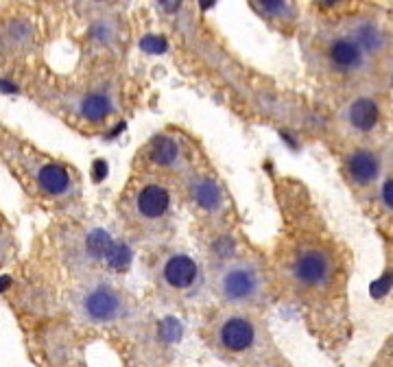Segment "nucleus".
Returning <instances> with one entry per match:
<instances>
[{"label": "nucleus", "instance_id": "obj_1", "mask_svg": "<svg viewBox=\"0 0 393 367\" xmlns=\"http://www.w3.org/2000/svg\"><path fill=\"white\" fill-rule=\"evenodd\" d=\"M282 273L293 293L308 304L343 297L345 267L341 254L319 229H301L284 245Z\"/></svg>", "mask_w": 393, "mask_h": 367}, {"label": "nucleus", "instance_id": "obj_2", "mask_svg": "<svg viewBox=\"0 0 393 367\" xmlns=\"http://www.w3.org/2000/svg\"><path fill=\"white\" fill-rule=\"evenodd\" d=\"M206 336L221 357L243 367H291L276 348L267 326L243 309L223 311L212 317Z\"/></svg>", "mask_w": 393, "mask_h": 367}, {"label": "nucleus", "instance_id": "obj_3", "mask_svg": "<svg viewBox=\"0 0 393 367\" xmlns=\"http://www.w3.org/2000/svg\"><path fill=\"white\" fill-rule=\"evenodd\" d=\"M215 291L223 304L232 309H249L265 302L269 280L265 269L247 258L223 263L215 273Z\"/></svg>", "mask_w": 393, "mask_h": 367}, {"label": "nucleus", "instance_id": "obj_4", "mask_svg": "<svg viewBox=\"0 0 393 367\" xmlns=\"http://www.w3.org/2000/svg\"><path fill=\"white\" fill-rule=\"evenodd\" d=\"M79 313L92 321V324H116L125 319L129 313V302L123 291H118L110 282H92L87 284L77 300Z\"/></svg>", "mask_w": 393, "mask_h": 367}, {"label": "nucleus", "instance_id": "obj_5", "mask_svg": "<svg viewBox=\"0 0 393 367\" xmlns=\"http://www.w3.org/2000/svg\"><path fill=\"white\" fill-rule=\"evenodd\" d=\"M83 250L87 258L101 260L105 267H110L114 271H123L131 260V254L125 245L118 243L112 234L105 232V229H92V232L85 236Z\"/></svg>", "mask_w": 393, "mask_h": 367}, {"label": "nucleus", "instance_id": "obj_6", "mask_svg": "<svg viewBox=\"0 0 393 367\" xmlns=\"http://www.w3.org/2000/svg\"><path fill=\"white\" fill-rule=\"evenodd\" d=\"M171 210V193L158 181H144L133 193V212L144 223H153L166 217Z\"/></svg>", "mask_w": 393, "mask_h": 367}, {"label": "nucleus", "instance_id": "obj_7", "mask_svg": "<svg viewBox=\"0 0 393 367\" xmlns=\"http://www.w3.org/2000/svg\"><path fill=\"white\" fill-rule=\"evenodd\" d=\"M196 280H199V267L186 254H171L162 260L160 265V282L175 291V293H184L190 291Z\"/></svg>", "mask_w": 393, "mask_h": 367}, {"label": "nucleus", "instance_id": "obj_8", "mask_svg": "<svg viewBox=\"0 0 393 367\" xmlns=\"http://www.w3.org/2000/svg\"><path fill=\"white\" fill-rule=\"evenodd\" d=\"M31 177L35 179L37 188L49 197H64L72 186L70 173L53 160H37L31 166Z\"/></svg>", "mask_w": 393, "mask_h": 367}, {"label": "nucleus", "instance_id": "obj_9", "mask_svg": "<svg viewBox=\"0 0 393 367\" xmlns=\"http://www.w3.org/2000/svg\"><path fill=\"white\" fill-rule=\"evenodd\" d=\"M345 166L347 175H350L356 186H369V184L378 179V173H381V158L369 149H356L354 153H350Z\"/></svg>", "mask_w": 393, "mask_h": 367}, {"label": "nucleus", "instance_id": "obj_10", "mask_svg": "<svg viewBox=\"0 0 393 367\" xmlns=\"http://www.w3.org/2000/svg\"><path fill=\"white\" fill-rule=\"evenodd\" d=\"M181 145L177 138L173 136H158L151 140L149 151H147V160L151 166L162 168V171H169V168H177L181 164Z\"/></svg>", "mask_w": 393, "mask_h": 367}, {"label": "nucleus", "instance_id": "obj_11", "mask_svg": "<svg viewBox=\"0 0 393 367\" xmlns=\"http://www.w3.org/2000/svg\"><path fill=\"white\" fill-rule=\"evenodd\" d=\"M345 120L347 125L356 131H371L378 120H381V110L378 103L369 97H358L350 103V107L345 110Z\"/></svg>", "mask_w": 393, "mask_h": 367}, {"label": "nucleus", "instance_id": "obj_12", "mask_svg": "<svg viewBox=\"0 0 393 367\" xmlns=\"http://www.w3.org/2000/svg\"><path fill=\"white\" fill-rule=\"evenodd\" d=\"M190 197L192 202L199 206L201 210H208V212H215L223 206V190L219 186V181L212 179V177H206V175H199V177H192L190 179Z\"/></svg>", "mask_w": 393, "mask_h": 367}, {"label": "nucleus", "instance_id": "obj_13", "mask_svg": "<svg viewBox=\"0 0 393 367\" xmlns=\"http://www.w3.org/2000/svg\"><path fill=\"white\" fill-rule=\"evenodd\" d=\"M330 59L341 70H358L362 66V51L352 38H339L330 44Z\"/></svg>", "mask_w": 393, "mask_h": 367}, {"label": "nucleus", "instance_id": "obj_14", "mask_svg": "<svg viewBox=\"0 0 393 367\" xmlns=\"http://www.w3.org/2000/svg\"><path fill=\"white\" fill-rule=\"evenodd\" d=\"M352 40L360 46V51H367V53L381 51L385 42L381 28L371 22H358L356 26H352Z\"/></svg>", "mask_w": 393, "mask_h": 367}, {"label": "nucleus", "instance_id": "obj_15", "mask_svg": "<svg viewBox=\"0 0 393 367\" xmlns=\"http://www.w3.org/2000/svg\"><path fill=\"white\" fill-rule=\"evenodd\" d=\"M79 112L83 118L92 120V122H99L103 120L112 112V99L108 95H103V92H94V95H87L81 105H79Z\"/></svg>", "mask_w": 393, "mask_h": 367}, {"label": "nucleus", "instance_id": "obj_16", "mask_svg": "<svg viewBox=\"0 0 393 367\" xmlns=\"http://www.w3.org/2000/svg\"><path fill=\"white\" fill-rule=\"evenodd\" d=\"M140 46H142V51H147V53L160 55V53L166 51V40L160 38V35H147V38H142Z\"/></svg>", "mask_w": 393, "mask_h": 367}, {"label": "nucleus", "instance_id": "obj_17", "mask_svg": "<svg viewBox=\"0 0 393 367\" xmlns=\"http://www.w3.org/2000/svg\"><path fill=\"white\" fill-rule=\"evenodd\" d=\"M258 5L271 15H282L286 11V0H258Z\"/></svg>", "mask_w": 393, "mask_h": 367}, {"label": "nucleus", "instance_id": "obj_18", "mask_svg": "<svg viewBox=\"0 0 393 367\" xmlns=\"http://www.w3.org/2000/svg\"><path fill=\"white\" fill-rule=\"evenodd\" d=\"M160 7L166 11V13H175L179 7H181V0H158Z\"/></svg>", "mask_w": 393, "mask_h": 367}, {"label": "nucleus", "instance_id": "obj_19", "mask_svg": "<svg viewBox=\"0 0 393 367\" xmlns=\"http://www.w3.org/2000/svg\"><path fill=\"white\" fill-rule=\"evenodd\" d=\"M383 199H385V206L391 210V179L385 181V186H383Z\"/></svg>", "mask_w": 393, "mask_h": 367}, {"label": "nucleus", "instance_id": "obj_20", "mask_svg": "<svg viewBox=\"0 0 393 367\" xmlns=\"http://www.w3.org/2000/svg\"><path fill=\"white\" fill-rule=\"evenodd\" d=\"M199 5H201L203 9H210V7L215 5V0H199Z\"/></svg>", "mask_w": 393, "mask_h": 367}, {"label": "nucleus", "instance_id": "obj_21", "mask_svg": "<svg viewBox=\"0 0 393 367\" xmlns=\"http://www.w3.org/2000/svg\"><path fill=\"white\" fill-rule=\"evenodd\" d=\"M0 250H3V234H0Z\"/></svg>", "mask_w": 393, "mask_h": 367}]
</instances>
